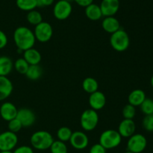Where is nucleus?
<instances>
[{"label":"nucleus","mask_w":153,"mask_h":153,"mask_svg":"<svg viewBox=\"0 0 153 153\" xmlns=\"http://www.w3.org/2000/svg\"><path fill=\"white\" fill-rule=\"evenodd\" d=\"M13 41L19 51L24 52L34 47L36 42L34 32L26 26L17 27L13 32Z\"/></svg>","instance_id":"obj_1"},{"label":"nucleus","mask_w":153,"mask_h":153,"mask_svg":"<svg viewBox=\"0 0 153 153\" xmlns=\"http://www.w3.org/2000/svg\"><path fill=\"white\" fill-rule=\"evenodd\" d=\"M52 135L47 130H40L34 132L30 137L31 147L34 149L44 151L49 149L51 145L54 142Z\"/></svg>","instance_id":"obj_2"},{"label":"nucleus","mask_w":153,"mask_h":153,"mask_svg":"<svg viewBox=\"0 0 153 153\" xmlns=\"http://www.w3.org/2000/svg\"><path fill=\"white\" fill-rule=\"evenodd\" d=\"M110 44L114 50L124 52L130 45L129 35L123 28H120L111 34L110 37Z\"/></svg>","instance_id":"obj_3"},{"label":"nucleus","mask_w":153,"mask_h":153,"mask_svg":"<svg viewBox=\"0 0 153 153\" xmlns=\"http://www.w3.org/2000/svg\"><path fill=\"white\" fill-rule=\"evenodd\" d=\"M122 141V136L119 132L114 129H108L100 134V142L106 149H112L119 146Z\"/></svg>","instance_id":"obj_4"},{"label":"nucleus","mask_w":153,"mask_h":153,"mask_svg":"<svg viewBox=\"0 0 153 153\" xmlns=\"http://www.w3.org/2000/svg\"><path fill=\"white\" fill-rule=\"evenodd\" d=\"M99 115L93 109H87L81 115L80 124L85 131H92L97 127L99 123Z\"/></svg>","instance_id":"obj_5"},{"label":"nucleus","mask_w":153,"mask_h":153,"mask_svg":"<svg viewBox=\"0 0 153 153\" xmlns=\"http://www.w3.org/2000/svg\"><path fill=\"white\" fill-rule=\"evenodd\" d=\"M147 140L141 134H134L127 141V151L134 153H141L146 149Z\"/></svg>","instance_id":"obj_6"},{"label":"nucleus","mask_w":153,"mask_h":153,"mask_svg":"<svg viewBox=\"0 0 153 153\" xmlns=\"http://www.w3.org/2000/svg\"><path fill=\"white\" fill-rule=\"evenodd\" d=\"M34 34L36 40H38L40 43H46L53 35V28L49 22L43 21L35 26Z\"/></svg>","instance_id":"obj_7"},{"label":"nucleus","mask_w":153,"mask_h":153,"mask_svg":"<svg viewBox=\"0 0 153 153\" xmlns=\"http://www.w3.org/2000/svg\"><path fill=\"white\" fill-rule=\"evenodd\" d=\"M17 143L18 136L16 133L7 130L0 134V151H12Z\"/></svg>","instance_id":"obj_8"},{"label":"nucleus","mask_w":153,"mask_h":153,"mask_svg":"<svg viewBox=\"0 0 153 153\" xmlns=\"http://www.w3.org/2000/svg\"><path fill=\"white\" fill-rule=\"evenodd\" d=\"M73 11V7L70 2L59 0L53 7V15L58 20H64L69 18Z\"/></svg>","instance_id":"obj_9"},{"label":"nucleus","mask_w":153,"mask_h":153,"mask_svg":"<svg viewBox=\"0 0 153 153\" xmlns=\"http://www.w3.org/2000/svg\"><path fill=\"white\" fill-rule=\"evenodd\" d=\"M69 141L72 147L77 150L85 149L89 144V138L88 135L82 130H76V131L73 132Z\"/></svg>","instance_id":"obj_10"},{"label":"nucleus","mask_w":153,"mask_h":153,"mask_svg":"<svg viewBox=\"0 0 153 153\" xmlns=\"http://www.w3.org/2000/svg\"><path fill=\"white\" fill-rule=\"evenodd\" d=\"M16 118L20 122L24 128L31 127L36 122L35 113L28 108H21L18 110Z\"/></svg>","instance_id":"obj_11"},{"label":"nucleus","mask_w":153,"mask_h":153,"mask_svg":"<svg viewBox=\"0 0 153 153\" xmlns=\"http://www.w3.org/2000/svg\"><path fill=\"white\" fill-rule=\"evenodd\" d=\"M103 16H113L120 9V0H102L100 4Z\"/></svg>","instance_id":"obj_12"},{"label":"nucleus","mask_w":153,"mask_h":153,"mask_svg":"<svg viewBox=\"0 0 153 153\" xmlns=\"http://www.w3.org/2000/svg\"><path fill=\"white\" fill-rule=\"evenodd\" d=\"M88 102L91 109L96 111L100 110L105 106L106 97L104 93L97 90L95 92L90 94Z\"/></svg>","instance_id":"obj_13"},{"label":"nucleus","mask_w":153,"mask_h":153,"mask_svg":"<svg viewBox=\"0 0 153 153\" xmlns=\"http://www.w3.org/2000/svg\"><path fill=\"white\" fill-rule=\"evenodd\" d=\"M17 112L18 109L11 102L5 101L1 104L0 106V116L1 118L6 122H9L16 118Z\"/></svg>","instance_id":"obj_14"},{"label":"nucleus","mask_w":153,"mask_h":153,"mask_svg":"<svg viewBox=\"0 0 153 153\" xmlns=\"http://www.w3.org/2000/svg\"><path fill=\"white\" fill-rule=\"evenodd\" d=\"M136 130V124L133 119L124 118L120 122L118 126L117 131L122 137L128 138L132 136Z\"/></svg>","instance_id":"obj_15"},{"label":"nucleus","mask_w":153,"mask_h":153,"mask_svg":"<svg viewBox=\"0 0 153 153\" xmlns=\"http://www.w3.org/2000/svg\"><path fill=\"white\" fill-rule=\"evenodd\" d=\"M13 90L11 80L7 76H0V101L10 97Z\"/></svg>","instance_id":"obj_16"},{"label":"nucleus","mask_w":153,"mask_h":153,"mask_svg":"<svg viewBox=\"0 0 153 153\" xmlns=\"http://www.w3.org/2000/svg\"><path fill=\"white\" fill-rule=\"evenodd\" d=\"M102 27L106 32L113 34L120 28V21L114 16H105L102 22Z\"/></svg>","instance_id":"obj_17"},{"label":"nucleus","mask_w":153,"mask_h":153,"mask_svg":"<svg viewBox=\"0 0 153 153\" xmlns=\"http://www.w3.org/2000/svg\"><path fill=\"white\" fill-rule=\"evenodd\" d=\"M23 58L30 65H32V64H40L42 59V56L40 51L32 47L24 51Z\"/></svg>","instance_id":"obj_18"},{"label":"nucleus","mask_w":153,"mask_h":153,"mask_svg":"<svg viewBox=\"0 0 153 153\" xmlns=\"http://www.w3.org/2000/svg\"><path fill=\"white\" fill-rule=\"evenodd\" d=\"M146 98V93L143 90L136 88L131 91L128 94V104L133 105L134 106H140Z\"/></svg>","instance_id":"obj_19"},{"label":"nucleus","mask_w":153,"mask_h":153,"mask_svg":"<svg viewBox=\"0 0 153 153\" xmlns=\"http://www.w3.org/2000/svg\"><path fill=\"white\" fill-rule=\"evenodd\" d=\"M85 13L87 17L93 21L99 20L103 16L100 6L95 3H92L90 5L87 6L85 8Z\"/></svg>","instance_id":"obj_20"},{"label":"nucleus","mask_w":153,"mask_h":153,"mask_svg":"<svg viewBox=\"0 0 153 153\" xmlns=\"http://www.w3.org/2000/svg\"><path fill=\"white\" fill-rule=\"evenodd\" d=\"M13 68V62L11 58L6 56H0V76H7Z\"/></svg>","instance_id":"obj_21"},{"label":"nucleus","mask_w":153,"mask_h":153,"mask_svg":"<svg viewBox=\"0 0 153 153\" xmlns=\"http://www.w3.org/2000/svg\"><path fill=\"white\" fill-rule=\"evenodd\" d=\"M82 88L85 92L91 94L98 90L99 83L97 80L94 77L88 76L82 82Z\"/></svg>","instance_id":"obj_22"},{"label":"nucleus","mask_w":153,"mask_h":153,"mask_svg":"<svg viewBox=\"0 0 153 153\" xmlns=\"http://www.w3.org/2000/svg\"><path fill=\"white\" fill-rule=\"evenodd\" d=\"M43 74V68L39 64H32L29 65L25 76L31 80H37L40 79Z\"/></svg>","instance_id":"obj_23"},{"label":"nucleus","mask_w":153,"mask_h":153,"mask_svg":"<svg viewBox=\"0 0 153 153\" xmlns=\"http://www.w3.org/2000/svg\"><path fill=\"white\" fill-rule=\"evenodd\" d=\"M17 8L24 11H30L37 8V0H16Z\"/></svg>","instance_id":"obj_24"},{"label":"nucleus","mask_w":153,"mask_h":153,"mask_svg":"<svg viewBox=\"0 0 153 153\" xmlns=\"http://www.w3.org/2000/svg\"><path fill=\"white\" fill-rule=\"evenodd\" d=\"M26 19L27 21L33 26H37L43 22V16H42L41 13L38 10H36L35 9L28 12Z\"/></svg>","instance_id":"obj_25"},{"label":"nucleus","mask_w":153,"mask_h":153,"mask_svg":"<svg viewBox=\"0 0 153 153\" xmlns=\"http://www.w3.org/2000/svg\"><path fill=\"white\" fill-rule=\"evenodd\" d=\"M72 134H73V131H72L71 128L67 127V126H63V127H61L57 130L56 134L58 140L66 142L70 140Z\"/></svg>","instance_id":"obj_26"},{"label":"nucleus","mask_w":153,"mask_h":153,"mask_svg":"<svg viewBox=\"0 0 153 153\" xmlns=\"http://www.w3.org/2000/svg\"><path fill=\"white\" fill-rule=\"evenodd\" d=\"M51 153H67L68 152V148L67 146L64 142L61 140H54L52 144L51 145L50 148Z\"/></svg>","instance_id":"obj_27"},{"label":"nucleus","mask_w":153,"mask_h":153,"mask_svg":"<svg viewBox=\"0 0 153 153\" xmlns=\"http://www.w3.org/2000/svg\"><path fill=\"white\" fill-rule=\"evenodd\" d=\"M29 65L30 64L22 57V58H17L14 62V63H13V68H15V70L18 73L21 74H25L27 70H28Z\"/></svg>","instance_id":"obj_28"},{"label":"nucleus","mask_w":153,"mask_h":153,"mask_svg":"<svg viewBox=\"0 0 153 153\" xmlns=\"http://www.w3.org/2000/svg\"><path fill=\"white\" fill-rule=\"evenodd\" d=\"M140 110L145 116L153 114V99L146 98L143 103L140 105Z\"/></svg>","instance_id":"obj_29"},{"label":"nucleus","mask_w":153,"mask_h":153,"mask_svg":"<svg viewBox=\"0 0 153 153\" xmlns=\"http://www.w3.org/2000/svg\"><path fill=\"white\" fill-rule=\"evenodd\" d=\"M123 116L126 119H133L136 115V108L133 105L128 104L123 107L122 111Z\"/></svg>","instance_id":"obj_30"},{"label":"nucleus","mask_w":153,"mask_h":153,"mask_svg":"<svg viewBox=\"0 0 153 153\" xmlns=\"http://www.w3.org/2000/svg\"><path fill=\"white\" fill-rule=\"evenodd\" d=\"M7 122H8L7 123V128H8V130L13 132V133H18L23 128L20 122L16 118H13V119L10 120V121Z\"/></svg>","instance_id":"obj_31"},{"label":"nucleus","mask_w":153,"mask_h":153,"mask_svg":"<svg viewBox=\"0 0 153 153\" xmlns=\"http://www.w3.org/2000/svg\"><path fill=\"white\" fill-rule=\"evenodd\" d=\"M143 128L148 132H153V114L146 115L142 121Z\"/></svg>","instance_id":"obj_32"},{"label":"nucleus","mask_w":153,"mask_h":153,"mask_svg":"<svg viewBox=\"0 0 153 153\" xmlns=\"http://www.w3.org/2000/svg\"><path fill=\"white\" fill-rule=\"evenodd\" d=\"M13 153H34V148L31 146L27 145L20 146L16 147L13 149Z\"/></svg>","instance_id":"obj_33"},{"label":"nucleus","mask_w":153,"mask_h":153,"mask_svg":"<svg viewBox=\"0 0 153 153\" xmlns=\"http://www.w3.org/2000/svg\"><path fill=\"white\" fill-rule=\"evenodd\" d=\"M106 151L107 149L104 148L100 142H98L91 147L89 153H106Z\"/></svg>","instance_id":"obj_34"},{"label":"nucleus","mask_w":153,"mask_h":153,"mask_svg":"<svg viewBox=\"0 0 153 153\" xmlns=\"http://www.w3.org/2000/svg\"><path fill=\"white\" fill-rule=\"evenodd\" d=\"M7 42H8V39H7V34L2 30L0 29V50L4 49L7 46Z\"/></svg>","instance_id":"obj_35"},{"label":"nucleus","mask_w":153,"mask_h":153,"mask_svg":"<svg viewBox=\"0 0 153 153\" xmlns=\"http://www.w3.org/2000/svg\"><path fill=\"white\" fill-rule=\"evenodd\" d=\"M55 0H37V7H47L52 5Z\"/></svg>","instance_id":"obj_36"},{"label":"nucleus","mask_w":153,"mask_h":153,"mask_svg":"<svg viewBox=\"0 0 153 153\" xmlns=\"http://www.w3.org/2000/svg\"><path fill=\"white\" fill-rule=\"evenodd\" d=\"M74 2L78 5L83 8H86L87 6L94 3V0H74Z\"/></svg>","instance_id":"obj_37"},{"label":"nucleus","mask_w":153,"mask_h":153,"mask_svg":"<svg viewBox=\"0 0 153 153\" xmlns=\"http://www.w3.org/2000/svg\"><path fill=\"white\" fill-rule=\"evenodd\" d=\"M0 153H13L12 151H0Z\"/></svg>","instance_id":"obj_38"},{"label":"nucleus","mask_w":153,"mask_h":153,"mask_svg":"<svg viewBox=\"0 0 153 153\" xmlns=\"http://www.w3.org/2000/svg\"><path fill=\"white\" fill-rule=\"evenodd\" d=\"M150 83H151V86H152V87L153 88V76L151 77V80H150Z\"/></svg>","instance_id":"obj_39"},{"label":"nucleus","mask_w":153,"mask_h":153,"mask_svg":"<svg viewBox=\"0 0 153 153\" xmlns=\"http://www.w3.org/2000/svg\"><path fill=\"white\" fill-rule=\"evenodd\" d=\"M64 1L68 2H70V3H71L72 2H73V1H74V0H64Z\"/></svg>","instance_id":"obj_40"},{"label":"nucleus","mask_w":153,"mask_h":153,"mask_svg":"<svg viewBox=\"0 0 153 153\" xmlns=\"http://www.w3.org/2000/svg\"><path fill=\"white\" fill-rule=\"evenodd\" d=\"M125 153H134V152H130V151H126Z\"/></svg>","instance_id":"obj_41"}]
</instances>
